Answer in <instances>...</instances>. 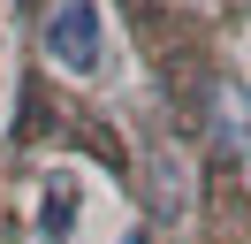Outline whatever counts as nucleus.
<instances>
[{
    "mask_svg": "<svg viewBox=\"0 0 251 244\" xmlns=\"http://www.w3.org/2000/svg\"><path fill=\"white\" fill-rule=\"evenodd\" d=\"M46 54L69 76H99V61H107V15H99V0H61L46 15Z\"/></svg>",
    "mask_w": 251,
    "mask_h": 244,
    "instance_id": "1",
    "label": "nucleus"
},
{
    "mask_svg": "<svg viewBox=\"0 0 251 244\" xmlns=\"http://www.w3.org/2000/svg\"><path fill=\"white\" fill-rule=\"evenodd\" d=\"M84 214V176L76 168H46L38 176V244H69Z\"/></svg>",
    "mask_w": 251,
    "mask_h": 244,
    "instance_id": "2",
    "label": "nucleus"
},
{
    "mask_svg": "<svg viewBox=\"0 0 251 244\" xmlns=\"http://www.w3.org/2000/svg\"><path fill=\"white\" fill-rule=\"evenodd\" d=\"M221 145L251 152V99H244V92H221Z\"/></svg>",
    "mask_w": 251,
    "mask_h": 244,
    "instance_id": "3",
    "label": "nucleus"
},
{
    "mask_svg": "<svg viewBox=\"0 0 251 244\" xmlns=\"http://www.w3.org/2000/svg\"><path fill=\"white\" fill-rule=\"evenodd\" d=\"M122 244H152V237H145V229H129V237H122Z\"/></svg>",
    "mask_w": 251,
    "mask_h": 244,
    "instance_id": "4",
    "label": "nucleus"
}]
</instances>
